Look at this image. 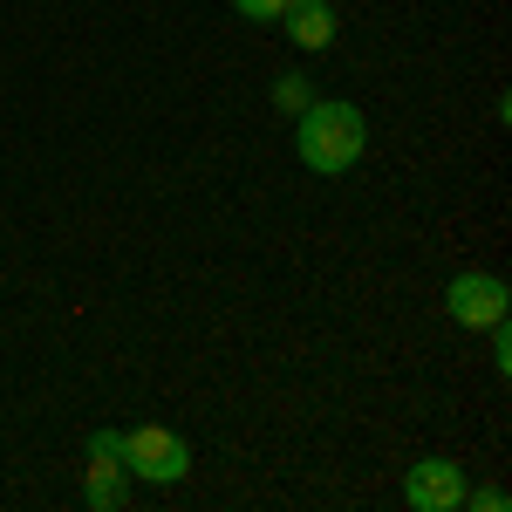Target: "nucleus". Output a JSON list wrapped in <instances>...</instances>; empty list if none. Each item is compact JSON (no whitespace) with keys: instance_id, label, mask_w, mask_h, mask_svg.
<instances>
[{"instance_id":"obj_1","label":"nucleus","mask_w":512,"mask_h":512,"mask_svg":"<svg viewBox=\"0 0 512 512\" xmlns=\"http://www.w3.org/2000/svg\"><path fill=\"white\" fill-rule=\"evenodd\" d=\"M362 151H369V117H362L355 103H342V96H315V103L294 117V158L308 164L315 178L355 171Z\"/></svg>"},{"instance_id":"obj_2","label":"nucleus","mask_w":512,"mask_h":512,"mask_svg":"<svg viewBox=\"0 0 512 512\" xmlns=\"http://www.w3.org/2000/svg\"><path fill=\"white\" fill-rule=\"evenodd\" d=\"M123 472L144 485H178L192 472V444L164 424H137V431H123Z\"/></svg>"},{"instance_id":"obj_3","label":"nucleus","mask_w":512,"mask_h":512,"mask_svg":"<svg viewBox=\"0 0 512 512\" xmlns=\"http://www.w3.org/2000/svg\"><path fill=\"white\" fill-rule=\"evenodd\" d=\"M512 294L499 274H451L444 287V315L458 321V328H492V321H506Z\"/></svg>"},{"instance_id":"obj_4","label":"nucleus","mask_w":512,"mask_h":512,"mask_svg":"<svg viewBox=\"0 0 512 512\" xmlns=\"http://www.w3.org/2000/svg\"><path fill=\"white\" fill-rule=\"evenodd\" d=\"M465 485H472V478H465L458 458H417V465L403 472V499L417 512H458L465 506Z\"/></svg>"},{"instance_id":"obj_5","label":"nucleus","mask_w":512,"mask_h":512,"mask_svg":"<svg viewBox=\"0 0 512 512\" xmlns=\"http://www.w3.org/2000/svg\"><path fill=\"white\" fill-rule=\"evenodd\" d=\"M280 28H287V41H294V48L321 55V48L335 41V28H342V14H335L328 0H294V7L280 14Z\"/></svg>"},{"instance_id":"obj_6","label":"nucleus","mask_w":512,"mask_h":512,"mask_svg":"<svg viewBox=\"0 0 512 512\" xmlns=\"http://www.w3.org/2000/svg\"><path fill=\"white\" fill-rule=\"evenodd\" d=\"M82 506L89 512H123L130 506V472H123V465H89V472H82Z\"/></svg>"},{"instance_id":"obj_7","label":"nucleus","mask_w":512,"mask_h":512,"mask_svg":"<svg viewBox=\"0 0 512 512\" xmlns=\"http://www.w3.org/2000/svg\"><path fill=\"white\" fill-rule=\"evenodd\" d=\"M308 103H315V82H308V76H274V110L301 117Z\"/></svg>"},{"instance_id":"obj_8","label":"nucleus","mask_w":512,"mask_h":512,"mask_svg":"<svg viewBox=\"0 0 512 512\" xmlns=\"http://www.w3.org/2000/svg\"><path fill=\"white\" fill-rule=\"evenodd\" d=\"M89 465H123V431H89Z\"/></svg>"},{"instance_id":"obj_9","label":"nucleus","mask_w":512,"mask_h":512,"mask_svg":"<svg viewBox=\"0 0 512 512\" xmlns=\"http://www.w3.org/2000/svg\"><path fill=\"white\" fill-rule=\"evenodd\" d=\"M287 7H294V0H233L239 21H274V28H280V14H287Z\"/></svg>"},{"instance_id":"obj_10","label":"nucleus","mask_w":512,"mask_h":512,"mask_svg":"<svg viewBox=\"0 0 512 512\" xmlns=\"http://www.w3.org/2000/svg\"><path fill=\"white\" fill-rule=\"evenodd\" d=\"M465 506L472 512H506V492H499V485H478V492L465 485Z\"/></svg>"},{"instance_id":"obj_11","label":"nucleus","mask_w":512,"mask_h":512,"mask_svg":"<svg viewBox=\"0 0 512 512\" xmlns=\"http://www.w3.org/2000/svg\"><path fill=\"white\" fill-rule=\"evenodd\" d=\"M485 335H492V362H499V369H512V328H506V321H492Z\"/></svg>"}]
</instances>
